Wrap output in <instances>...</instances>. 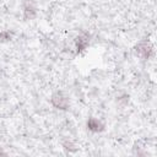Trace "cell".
Listing matches in <instances>:
<instances>
[{
	"instance_id": "7a4b0ae2",
	"label": "cell",
	"mask_w": 157,
	"mask_h": 157,
	"mask_svg": "<svg viewBox=\"0 0 157 157\" xmlns=\"http://www.w3.org/2000/svg\"><path fill=\"white\" fill-rule=\"evenodd\" d=\"M134 52H135V54H136L140 59H142V60H148V59H151V58L153 56V54H155L153 45H152V43L148 42V40H140V42L135 45Z\"/></svg>"
},
{
	"instance_id": "ba28073f",
	"label": "cell",
	"mask_w": 157,
	"mask_h": 157,
	"mask_svg": "<svg viewBox=\"0 0 157 157\" xmlns=\"http://www.w3.org/2000/svg\"><path fill=\"white\" fill-rule=\"evenodd\" d=\"M5 155H7V153H6V152L4 151V148L0 146V156H5Z\"/></svg>"
},
{
	"instance_id": "5b68a950",
	"label": "cell",
	"mask_w": 157,
	"mask_h": 157,
	"mask_svg": "<svg viewBox=\"0 0 157 157\" xmlns=\"http://www.w3.org/2000/svg\"><path fill=\"white\" fill-rule=\"evenodd\" d=\"M37 17V7L31 0H26L23 2V18L26 21L34 20Z\"/></svg>"
},
{
	"instance_id": "8992f818",
	"label": "cell",
	"mask_w": 157,
	"mask_h": 157,
	"mask_svg": "<svg viewBox=\"0 0 157 157\" xmlns=\"http://www.w3.org/2000/svg\"><path fill=\"white\" fill-rule=\"evenodd\" d=\"M12 37H13V33L9 29H4L0 32V40L1 42H9L12 39Z\"/></svg>"
},
{
	"instance_id": "277c9868",
	"label": "cell",
	"mask_w": 157,
	"mask_h": 157,
	"mask_svg": "<svg viewBox=\"0 0 157 157\" xmlns=\"http://www.w3.org/2000/svg\"><path fill=\"white\" fill-rule=\"evenodd\" d=\"M86 128L91 131V132H102L105 130V124L98 119V118H94V117H90L87 120H86Z\"/></svg>"
},
{
	"instance_id": "3957f363",
	"label": "cell",
	"mask_w": 157,
	"mask_h": 157,
	"mask_svg": "<svg viewBox=\"0 0 157 157\" xmlns=\"http://www.w3.org/2000/svg\"><path fill=\"white\" fill-rule=\"evenodd\" d=\"M90 42H91V36L86 32H82L80 33L76 38H75V49H76V53L77 54H82L86 52V49L88 48L90 45Z\"/></svg>"
},
{
	"instance_id": "6da1fadb",
	"label": "cell",
	"mask_w": 157,
	"mask_h": 157,
	"mask_svg": "<svg viewBox=\"0 0 157 157\" xmlns=\"http://www.w3.org/2000/svg\"><path fill=\"white\" fill-rule=\"evenodd\" d=\"M49 101H50V104L54 108L59 109V110H69L70 109V105H71L70 98L63 91H55V92H53L52 96H50V98H49Z\"/></svg>"
},
{
	"instance_id": "52a82bcc",
	"label": "cell",
	"mask_w": 157,
	"mask_h": 157,
	"mask_svg": "<svg viewBox=\"0 0 157 157\" xmlns=\"http://www.w3.org/2000/svg\"><path fill=\"white\" fill-rule=\"evenodd\" d=\"M63 147H64V150H66V151H69V152H75V151H76V145H75L72 141H70V140L64 141V142H63Z\"/></svg>"
}]
</instances>
